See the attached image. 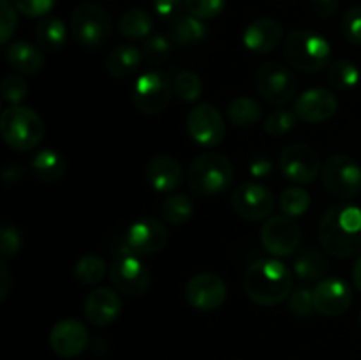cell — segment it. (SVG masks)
Returning a JSON list of instances; mask_svg holds the SVG:
<instances>
[{
    "label": "cell",
    "mask_w": 361,
    "mask_h": 360,
    "mask_svg": "<svg viewBox=\"0 0 361 360\" xmlns=\"http://www.w3.org/2000/svg\"><path fill=\"white\" fill-rule=\"evenodd\" d=\"M171 83L175 95L183 102H196L203 94V81L192 71H180Z\"/></svg>",
    "instance_id": "1f68e13d"
},
{
    "label": "cell",
    "mask_w": 361,
    "mask_h": 360,
    "mask_svg": "<svg viewBox=\"0 0 361 360\" xmlns=\"http://www.w3.org/2000/svg\"><path fill=\"white\" fill-rule=\"evenodd\" d=\"M338 109V99L328 88H310L305 90L295 104V113L302 122L319 124L331 119Z\"/></svg>",
    "instance_id": "d6986e66"
},
{
    "label": "cell",
    "mask_w": 361,
    "mask_h": 360,
    "mask_svg": "<svg viewBox=\"0 0 361 360\" xmlns=\"http://www.w3.org/2000/svg\"><path fill=\"white\" fill-rule=\"evenodd\" d=\"M152 28H154V20L143 9L127 11L118 21L120 34L127 39H134V41L150 37Z\"/></svg>",
    "instance_id": "f1b7e54d"
},
{
    "label": "cell",
    "mask_w": 361,
    "mask_h": 360,
    "mask_svg": "<svg viewBox=\"0 0 361 360\" xmlns=\"http://www.w3.org/2000/svg\"><path fill=\"white\" fill-rule=\"evenodd\" d=\"M182 6H185V0H154L155 13L162 20H176Z\"/></svg>",
    "instance_id": "f6af8a7d"
},
{
    "label": "cell",
    "mask_w": 361,
    "mask_h": 360,
    "mask_svg": "<svg viewBox=\"0 0 361 360\" xmlns=\"http://www.w3.org/2000/svg\"><path fill=\"white\" fill-rule=\"evenodd\" d=\"M207 32L208 28L203 20L192 16V14H185V16H178L173 21L171 30H169V39L175 44L189 46L203 41L207 37Z\"/></svg>",
    "instance_id": "484cf974"
},
{
    "label": "cell",
    "mask_w": 361,
    "mask_h": 360,
    "mask_svg": "<svg viewBox=\"0 0 361 360\" xmlns=\"http://www.w3.org/2000/svg\"><path fill=\"white\" fill-rule=\"evenodd\" d=\"M168 244V229L154 217L136 219L126 232L123 247L137 256H148L164 249Z\"/></svg>",
    "instance_id": "5bb4252c"
},
{
    "label": "cell",
    "mask_w": 361,
    "mask_h": 360,
    "mask_svg": "<svg viewBox=\"0 0 361 360\" xmlns=\"http://www.w3.org/2000/svg\"><path fill=\"white\" fill-rule=\"evenodd\" d=\"M353 281H355V286L361 292V254L356 260L355 267H353Z\"/></svg>",
    "instance_id": "681fc988"
},
{
    "label": "cell",
    "mask_w": 361,
    "mask_h": 360,
    "mask_svg": "<svg viewBox=\"0 0 361 360\" xmlns=\"http://www.w3.org/2000/svg\"><path fill=\"white\" fill-rule=\"evenodd\" d=\"M235 169L226 155L204 152L190 162L187 169V184L197 196H217L231 187Z\"/></svg>",
    "instance_id": "3957f363"
},
{
    "label": "cell",
    "mask_w": 361,
    "mask_h": 360,
    "mask_svg": "<svg viewBox=\"0 0 361 360\" xmlns=\"http://www.w3.org/2000/svg\"><path fill=\"white\" fill-rule=\"evenodd\" d=\"M271 168H274V166H271L270 159L256 157L252 162H250L249 172H250V175L256 176V179H264L267 175H270Z\"/></svg>",
    "instance_id": "7dc6e473"
},
{
    "label": "cell",
    "mask_w": 361,
    "mask_h": 360,
    "mask_svg": "<svg viewBox=\"0 0 361 360\" xmlns=\"http://www.w3.org/2000/svg\"><path fill=\"white\" fill-rule=\"evenodd\" d=\"M323 186L331 196L348 198L361 193V166L345 154H335L326 159L323 169Z\"/></svg>",
    "instance_id": "ba28073f"
},
{
    "label": "cell",
    "mask_w": 361,
    "mask_h": 360,
    "mask_svg": "<svg viewBox=\"0 0 361 360\" xmlns=\"http://www.w3.org/2000/svg\"><path fill=\"white\" fill-rule=\"evenodd\" d=\"M279 205L282 208V214L288 217H298L303 215L310 208V194L302 187H288L282 191Z\"/></svg>",
    "instance_id": "e575fe53"
},
{
    "label": "cell",
    "mask_w": 361,
    "mask_h": 360,
    "mask_svg": "<svg viewBox=\"0 0 361 360\" xmlns=\"http://www.w3.org/2000/svg\"><path fill=\"white\" fill-rule=\"evenodd\" d=\"M16 11L28 18H42L55 7L56 0H11Z\"/></svg>",
    "instance_id": "ee69618b"
},
{
    "label": "cell",
    "mask_w": 361,
    "mask_h": 360,
    "mask_svg": "<svg viewBox=\"0 0 361 360\" xmlns=\"http://www.w3.org/2000/svg\"><path fill=\"white\" fill-rule=\"evenodd\" d=\"M319 240L324 251L335 258H351L361 251V208L334 205L319 221Z\"/></svg>",
    "instance_id": "6da1fadb"
},
{
    "label": "cell",
    "mask_w": 361,
    "mask_h": 360,
    "mask_svg": "<svg viewBox=\"0 0 361 360\" xmlns=\"http://www.w3.org/2000/svg\"><path fill=\"white\" fill-rule=\"evenodd\" d=\"M257 92L274 106L288 104L298 90V80L291 69L279 62H268L257 69L254 78Z\"/></svg>",
    "instance_id": "9c48e42d"
},
{
    "label": "cell",
    "mask_w": 361,
    "mask_h": 360,
    "mask_svg": "<svg viewBox=\"0 0 361 360\" xmlns=\"http://www.w3.org/2000/svg\"><path fill=\"white\" fill-rule=\"evenodd\" d=\"M11 286H13V281H11V272L7 268L6 261H0V302L7 299L11 292Z\"/></svg>",
    "instance_id": "c3c4849f"
},
{
    "label": "cell",
    "mask_w": 361,
    "mask_h": 360,
    "mask_svg": "<svg viewBox=\"0 0 361 360\" xmlns=\"http://www.w3.org/2000/svg\"><path fill=\"white\" fill-rule=\"evenodd\" d=\"M28 85L18 74H7L2 81V99L9 104L18 106L25 97H27Z\"/></svg>",
    "instance_id": "74e56055"
},
{
    "label": "cell",
    "mask_w": 361,
    "mask_h": 360,
    "mask_svg": "<svg viewBox=\"0 0 361 360\" xmlns=\"http://www.w3.org/2000/svg\"><path fill=\"white\" fill-rule=\"evenodd\" d=\"M0 133L7 147L27 152L41 143L44 136V122L34 109L9 106L0 115Z\"/></svg>",
    "instance_id": "5b68a950"
},
{
    "label": "cell",
    "mask_w": 361,
    "mask_h": 360,
    "mask_svg": "<svg viewBox=\"0 0 361 360\" xmlns=\"http://www.w3.org/2000/svg\"><path fill=\"white\" fill-rule=\"evenodd\" d=\"M141 59L143 53L140 48L133 44H118L106 59V69L113 78L123 80L140 67Z\"/></svg>",
    "instance_id": "cb8c5ba5"
},
{
    "label": "cell",
    "mask_w": 361,
    "mask_h": 360,
    "mask_svg": "<svg viewBox=\"0 0 361 360\" xmlns=\"http://www.w3.org/2000/svg\"><path fill=\"white\" fill-rule=\"evenodd\" d=\"M21 249V235L16 226L4 224L0 229V253L4 258L16 256Z\"/></svg>",
    "instance_id": "7bdbcfd3"
},
{
    "label": "cell",
    "mask_w": 361,
    "mask_h": 360,
    "mask_svg": "<svg viewBox=\"0 0 361 360\" xmlns=\"http://www.w3.org/2000/svg\"><path fill=\"white\" fill-rule=\"evenodd\" d=\"M85 316L92 325L106 327L118 318L122 311V300L113 289L95 288L85 299Z\"/></svg>",
    "instance_id": "44dd1931"
},
{
    "label": "cell",
    "mask_w": 361,
    "mask_h": 360,
    "mask_svg": "<svg viewBox=\"0 0 361 360\" xmlns=\"http://www.w3.org/2000/svg\"><path fill=\"white\" fill-rule=\"evenodd\" d=\"M173 95V83L157 71L143 73L133 88V102L145 115H159L168 108Z\"/></svg>",
    "instance_id": "30bf717a"
},
{
    "label": "cell",
    "mask_w": 361,
    "mask_h": 360,
    "mask_svg": "<svg viewBox=\"0 0 361 360\" xmlns=\"http://www.w3.org/2000/svg\"><path fill=\"white\" fill-rule=\"evenodd\" d=\"M296 113L289 112V109H277L271 115H268L267 122H264V131H267L270 136H284L289 131L295 127L296 124Z\"/></svg>",
    "instance_id": "d590c367"
},
{
    "label": "cell",
    "mask_w": 361,
    "mask_h": 360,
    "mask_svg": "<svg viewBox=\"0 0 361 360\" xmlns=\"http://www.w3.org/2000/svg\"><path fill=\"white\" fill-rule=\"evenodd\" d=\"M162 217L171 226H182L190 221L194 214V205L187 194H171L162 203Z\"/></svg>",
    "instance_id": "4dcf8cb0"
},
{
    "label": "cell",
    "mask_w": 361,
    "mask_h": 360,
    "mask_svg": "<svg viewBox=\"0 0 361 360\" xmlns=\"http://www.w3.org/2000/svg\"><path fill=\"white\" fill-rule=\"evenodd\" d=\"M282 49H284L286 62L302 73H319L330 64V42L317 32H291L284 41Z\"/></svg>",
    "instance_id": "277c9868"
},
{
    "label": "cell",
    "mask_w": 361,
    "mask_h": 360,
    "mask_svg": "<svg viewBox=\"0 0 361 360\" xmlns=\"http://www.w3.org/2000/svg\"><path fill=\"white\" fill-rule=\"evenodd\" d=\"M147 182L157 193H173L183 182V169L180 162L171 155H157L152 159L145 169Z\"/></svg>",
    "instance_id": "7402d4cb"
},
{
    "label": "cell",
    "mask_w": 361,
    "mask_h": 360,
    "mask_svg": "<svg viewBox=\"0 0 361 360\" xmlns=\"http://www.w3.org/2000/svg\"><path fill=\"white\" fill-rule=\"evenodd\" d=\"M233 208L247 221H263L274 210V194L259 182H243L235 189L231 198Z\"/></svg>",
    "instance_id": "4fadbf2b"
},
{
    "label": "cell",
    "mask_w": 361,
    "mask_h": 360,
    "mask_svg": "<svg viewBox=\"0 0 361 360\" xmlns=\"http://www.w3.org/2000/svg\"><path fill=\"white\" fill-rule=\"evenodd\" d=\"M342 32L351 44L361 46V6H353L342 18Z\"/></svg>",
    "instance_id": "b9f144b4"
},
{
    "label": "cell",
    "mask_w": 361,
    "mask_h": 360,
    "mask_svg": "<svg viewBox=\"0 0 361 360\" xmlns=\"http://www.w3.org/2000/svg\"><path fill=\"white\" fill-rule=\"evenodd\" d=\"M49 346L53 353L62 359H74L81 355L88 346L87 327L74 318L59 321L49 332Z\"/></svg>",
    "instance_id": "ac0fdd59"
},
{
    "label": "cell",
    "mask_w": 361,
    "mask_h": 360,
    "mask_svg": "<svg viewBox=\"0 0 361 360\" xmlns=\"http://www.w3.org/2000/svg\"><path fill=\"white\" fill-rule=\"evenodd\" d=\"M185 299L194 309L215 311L228 299V286L217 274L203 272L187 281Z\"/></svg>",
    "instance_id": "9a60e30c"
},
{
    "label": "cell",
    "mask_w": 361,
    "mask_h": 360,
    "mask_svg": "<svg viewBox=\"0 0 361 360\" xmlns=\"http://www.w3.org/2000/svg\"><path fill=\"white\" fill-rule=\"evenodd\" d=\"M328 272V260L321 251H303L295 261V274L303 282H316Z\"/></svg>",
    "instance_id": "83f0119b"
},
{
    "label": "cell",
    "mask_w": 361,
    "mask_h": 360,
    "mask_svg": "<svg viewBox=\"0 0 361 360\" xmlns=\"http://www.w3.org/2000/svg\"><path fill=\"white\" fill-rule=\"evenodd\" d=\"M312 9L317 16L330 18L337 13L338 0H312Z\"/></svg>",
    "instance_id": "bcb514c9"
},
{
    "label": "cell",
    "mask_w": 361,
    "mask_h": 360,
    "mask_svg": "<svg viewBox=\"0 0 361 360\" xmlns=\"http://www.w3.org/2000/svg\"><path fill=\"white\" fill-rule=\"evenodd\" d=\"M109 279L118 292L127 296H141L152 284L150 270L137 254L123 247L109 267Z\"/></svg>",
    "instance_id": "52a82bcc"
},
{
    "label": "cell",
    "mask_w": 361,
    "mask_h": 360,
    "mask_svg": "<svg viewBox=\"0 0 361 360\" xmlns=\"http://www.w3.org/2000/svg\"><path fill=\"white\" fill-rule=\"evenodd\" d=\"M298 224L288 215H274L261 228L263 247L274 256H291L300 244Z\"/></svg>",
    "instance_id": "2e32d148"
},
{
    "label": "cell",
    "mask_w": 361,
    "mask_h": 360,
    "mask_svg": "<svg viewBox=\"0 0 361 360\" xmlns=\"http://www.w3.org/2000/svg\"><path fill=\"white\" fill-rule=\"evenodd\" d=\"M289 309L296 316H310L316 311L312 292L309 288H296L295 292L289 293Z\"/></svg>",
    "instance_id": "ab89813d"
},
{
    "label": "cell",
    "mask_w": 361,
    "mask_h": 360,
    "mask_svg": "<svg viewBox=\"0 0 361 360\" xmlns=\"http://www.w3.org/2000/svg\"><path fill=\"white\" fill-rule=\"evenodd\" d=\"M314 307L324 316H338L344 314L353 304V289L344 279L326 277L312 289Z\"/></svg>",
    "instance_id": "e0dca14e"
},
{
    "label": "cell",
    "mask_w": 361,
    "mask_h": 360,
    "mask_svg": "<svg viewBox=\"0 0 361 360\" xmlns=\"http://www.w3.org/2000/svg\"><path fill=\"white\" fill-rule=\"evenodd\" d=\"M30 168L39 180L46 184H53L62 180V176L66 175L67 166L59 152L51 150V148H44V150L37 152L34 155Z\"/></svg>",
    "instance_id": "d4e9b609"
},
{
    "label": "cell",
    "mask_w": 361,
    "mask_h": 360,
    "mask_svg": "<svg viewBox=\"0 0 361 360\" xmlns=\"http://www.w3.org/2000/svg\"><path fill=\"white\" fill-rule=\"evenodd\" d=\"M187 131L197 145L207 148L217 147L226 138V124L221 112L207 102L190 109L187 116Z\"/></svg>",
    "instance_id": "7c38bea8"
},
{
    "label": "cell",
    "mask_w": 361,
    "mask_h": 360,
    "mask_svg": "<svg viewBox=\"0 0 361 360\" xmlns=\"http://www.w3.org/2000/svg\"><path fill=\"white\" fill-rule=\"evenodd\" d=\"M360 78L361 74L358 66L349 62V60H337L328 69V80L338 90H349V88L356 87Z\"/></svg>",
    "instance_id": "836d02e7"
},
{
    "label": "cell",
    "mask_w": 361,
    "mask_h": 360,
    "mask_svg": "<svg viewBox=\"0 0 361 360\" xmlns=\"http://www.w3.org/2000/svg\"><path fill=\"white\" fill-rule=\"evenodd\" d=\"M35 39L46 52H59L67 41V27L60 18H42L35 27Z\"/></svg>",
    "instance_id": "4316f807"
},
{
    "label": "cell",
    "mask_w": 361,
    "mask_h": 360,
    "mask_svg": "<svg viewBox=\"0 0 361 360\" xmlns=\"http://www.w3.org/2000/svg\"><path fill=\"white\" fill-rule=\"evenodd\" d=\"M111 20L101 6L80 4L71 16V34L74 41L87 49L101 48L111 37Z\"/></svg>",
    "instance_id": "8992f818"
},
{
    "label": "cell",
    "mask_w": 361,
    "mask_h": 360,
    "mask_svg": "<svg viewBox=\"0 0 361 360\" xmlns=\"http://www.w3.org/2000/svg\"><path fill=\"white\" fill-rule=\"evenodd\" d=\"M284 28L274 18H257L243 30V44L256 55H267L274 52L282 41Z\"/></svg>",
    "instance_id": "ffe728a7"
},
{
    "label": "cell",
    "mask_w": 361,
    "mask_h": 360,
    "mask_svg": "<svg viewBox=\"0 0 361 360\" xmlns=\"http://www.w3.org/2000/svg\"><path fill=\"white\" fill-rule=\"evenodd\" d=\"M243 288L257 306L274 307L288 299L293 289V274L282 261L274 258L256 260L245 272Z\"/></svg>",
    "instance_id": "7a4b0ae2"
},
{
    "label": "cell",
    "mask_w": 361,
    "mask_h": 360,
    "mask_svg": "<svg viewBox=\"0 0 361 360\" xmlns=\"http://www.w3.org/2000/svg\"><path fill=\"white\" fill-rule=\"evenodd\" d=\"M360 323H361V316H360Z\"/></svg>",
    "instance_id": "f907efd6"
},
{
    "label": "cell",
    "mask_w": 361,
    "mask_h": 360,
    "mask_svg": "<svg viewBox=\"0 0 361 360\" xmlns=\"http://www.w3.org/2000/svg\"><path fill=\"white\" fill-rule=\"evenodd\" d=\"M7 64L21 74H37L44 67V55L27 41H14L6 49Z\"/></svg>",
    "instance_id": "603a6c76"
},
{
    "label": "cell",
    "mask_w": 361,
    "mask_h": 360,
    "mask_svg": "<svg viewBox=\"0 0 361 360\" xmlns=\"http://www.w3.org/2000/svg\"><path fill=\"white\" fill-rule=\"evenodd\" d=\"M171 39L162 34H152L150 37L145 39L143 42V55L148 62L159 64L168 59L171 52Z\"/></svg>",
    "instance_id": "8d00e7d4"
},
{
    "label": "cell",
    "mask_w": 361,
    "mask_h": 360,
    "mask_svg": "<svg viewBox=\"0 0 361 360\" xmlns=\"http://www.w3.org/2000/svg\"><path fill=\"white\" fill-rule=\"evenodd\" d=\"M226 0H185L189 14L200 20H214L224 11Z\"/></svg>",
    "instance_id": "f35d334b"
},
{
    "label": "cell",
    "mask_w": 361,
    "mask_h": 360,
    "mask_svg": "<svg viewBox=\"0 0 361 360\" xmlns=\"http://www.w3.org/2000/svg\"><path fill=\"white\" fill-rule=\"evenodd\" d=\"M16 25V7L13 6L11 0H0V42L2 44H7L9 39L13 37Z\"/></svg>",
    "instance_id": "60d3db41"
},
{
    "label": "cell",
    "mask_w": 361,
    "mask_h": 360,
    "mask_svg": "<svg viewBox=\"0 0 361 360\" xmlns=\"http://www.w3.org/2000/svg\"><path fill=\"white\" fill-rule=\"evenodd\" d=\"M279 166H281V172L286 176V180L300 184V186L312 184L323 169L317 152L303 143L288 145L281 152Z\"/></svg>",
    "instance_id": "8fae6325"
},
{
    "label": "cell",
    "mask_w": 361,
    "mask_h": 360,
    "mask_svg": "<svg viewBox=\"0 0 361 360\" xmlns=\"http://www.w3.org/2000/svg\"><path fill=\"white\" fill-rule=\"evenodd\" d=\"M261 115H263V108L259 102L247 95L233 99L228 106V119L238 127L254 126L256 122H259Z\"/></svg>",
    "instance_id": "f546056e"
},
{
    "label": "cell",
    "mask_w": 361,
    "mask_h": 360,
    "mask_svg": "<svg viewBox=\"0 0 361 360\" xmlns=\"http://www.w3.org/2000/svg\"><path fill=\"white\" fill-rule=\"evenodd\" d=\"M106 274V261L102 258L95 256V254H87V256L80 258L74 265V277L78 282L85 286L97 284Z\"/></svg>",
    "instance_id": "d6a6232c"
}]
</instances>
